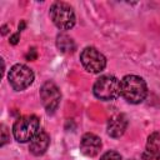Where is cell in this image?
Here are the masks:
<instances>
[{
	"mask_svg": "<svg viewBox=\"0 0 160 160\" xmlns=\"http://www.w3.org/2000/svg\"><path fill=\"white\" fill-rule=\"evenodd\" d=\"M126 128H128V118L124 114H116L109 119L106 130L111 138L116 139L124 135Z\"/></svg>",
	"mask_w": 160,
	"mask_h": 160,
	"instance_id": "10",
	"label": "cell"
},
{
	"mask_svg": "<svg viewBox=\"0 0 160 160\" xmlns=\"http://www.w3.org/2000/svg\"><path fill=\"white\" fill-rule=\"evenodd\" d=\"M40 100L48 114H54L60 105L61 92L52 81H45L40 88Z\"/></svg>",
	"mask_w": 160,
	"mask_h": 160,
	"instance_id": "7",
	"label": "cell"
},
{
	"mask_svg": "<svg viewBox=\"0 0 160 160\" xmlns=\"http://www.w3.org/2000/svg\"><path fill=\"white\" fill-rule=\"evenodd\" d=\"M24 29H25V21H24V20H21V22L19 24V32H20V31H22Z\"/></svg>",
	"mask_w": 160,
	"mask_h": 160,
	"instance_id": "17",
	"label": "cell"
},
{
	"mask_svg": "<svg viewBox=\"0 0 160 160\" xmlns=\"http://www.w3.org/2000/svg\"><path fill=\"white\" fill-rule=\"evenodd\" d=\"M49 14L54 25L60 30H70L75 25V12L68 2L55 1L50 6Z\"/></svg>",
	"mask_w": 160,
	"mask_h": 160,
	"instance_id": "4",
	"label": "cell"
},
{
	"mask_svg": "<svg viewBox=\"0 0 160 160\" xmlns=\"http://www.w3.org/2000/svg\"><path fill=\"white\" fill-rule=\"evenodd\" d=\"M40 120L36 115L20 116L12 125V135L18 142H28L40 131Z\"/></svg>",
	"mask_w": 160,
	"mask_h": 160,
	"instance_id": "3",
	"label": "cell"
},
{
	"mask_svg": "<svg viewBox=\"0 0 160 160\" xmlns=\"http://www.w3.org/2000/svg\"><path fill=\"white\" fill-rule=\"evenodd\" d=\"M19 40H20V32L18 31V32H15V34H12V35L10 36L9 42H10L11 45H16V44L19 42Z\"/></svg>",
	"mask_w": 160,
	"mask_h": 160,
	"instance_id": "15",
	"label": "cell"
},
{
	"mask_svg": "<svg viewBox=\"0 0 160 160\" xmlns=\"http://www.w3.org/2000/svg\"><path fill=\"white\" fill-rule=\"evenodd\" d=\"M148 95V86L141 76L130 74L121 79V96L130 104H140Z\"/></svg>",
	"mask_w": 160,
	"mask_h": 160,
	"instance_id": "1",
	"label": "cell"
},
{
	"mask_svg": "<svg viewBox=\"0 0 160 160\" xmlns=\"http://www.w3.org/2000/svg\"><path fill=\"white\" fill-rule=\"evenodd\" d=\"M160 155V134L159 132H152L148 138L146 142V149L144 151V159L150 160V159H156Z\"/></svg>",
	"mask_w": 160,
	"mask_h": 160,
	"instance_id": "11",
	"label": "cell"
},
{
	"mask_svg": "<svg viewBox=\"0 0 160 160\" xmlns=\"http://www.w3.org/2000/svg\"><path fill=\"white\" fill-rule=\"evenodd\" d=\"M56 48L62 54H72L75 51V42L68 34L61 32L56 36Z\"/></svg>",
	"mask_w": 160,
	"mask_h": 160,
	"instance_id": "12",
	"label": "cell"
},
{
	"mask_svg": "<svg viewBox=\"0 0 160 160\" xmlns=\"http://www.w3.org/2000/svg\"><path fill=\"white\" fill-rule=\"evenodd\" d=\"M38 58V52H36V50L32 48V49H30L29 50V52L26 54V59L28 60H35Z\"/></svg>",
	"mask_w": 160,
	"mask_h": 160,
	"instance_id": "16",
	"label": "cell"
},
{
	"mask_svg": "<svg viewBox=\"0 0 160 160\" xmlns=\"http://www.w3.org/2000/svg\"><path fill=\"white\" fill-rule=\"evenodd\" d=\"M101 146H102L101 139L92 132L84 134L80 140V150L85 156H89V158L96 156L100 152Z\"/></svg>",
	"mask_w": 160,
	"mask_h": 160,
	"instance_id": "8",
	"label": "cell"
},
{
	"mask_svg": "<svg viewBox=\"0 0 160 160\" xmlns=\"http://www.w3.org/2000/svg\"><path fill=\"white\" fill-rule=\"evenodd\" d=\"M1 146H4L5 144H6V141L9 140V136H8V129H6V126L5 125H1Z\"/></svg>",
	"mask_w": 160,
	"mask_h": 160,
	"instance_id": "14",
	"label": "cell"
},
{
	"mask_svg": "<svg viewBox=\"0 0 160 160\" xmlns=\"http://www.w3.org/2000/svg\"><path fill=\"white\" fill-rule=\"evenodd\" d=\"M92 92L99 100H115L121 95V80H119L114 75H101L96 79L92 86Z\"/></svg>",
	"mask_w": 160,
	"mask_h": 160,
	"instance_id": "2",
	"label": "cell"
},
{
	"mask_svg": "<svg viewBox=\"0 0 160 160\" xmlns=\"http://www.w3.org/2000/svg\"><path fill=\"white\" fill-rule=\"evenodd\" d=\"M80 62L88 72L99 74L106 66V58L94 46H86L80 52Z\"/></svg>",
	"mask_w": 160,
	"mask_h": 160,
	"instance_id": "6",
	"label": "cell"
},
{
	"mask_svg": "<svg viewBox=\"0 0 160 160\" xmlns=\"http://www.w3.org/2000/svg\"><path fill=\"white\" fill-rule=\"evenodd\" d=\"M6 32H8V25H2V28H1V34L5 35Z\"/></svg>",
	"mask_w": 160,
	"mask_h": 160,
	"instance_id": "18",
	"label": "cell"
},
{
	"mask_svg": "<svg viewBox=\"0 0 160 160\" xmlns=\"http://www.w3.org/2000/svg\"><path fill=\"white\" fill-rule=\"evenodd\" d=\"M100 160H122V156L115 150H109L101 155Z\"/></svg>",
	"mask_w": 160,
	"mask_h": 160,
	"instance_id": "13",
	"label": "cell"
},
{
	"mask_svg": "<svg viewBox=\"0 0 160 160\" xmlns=\"http://www.w3.org/2000/svg\"><path fill=\"white\" fill-rule=\"evenodd\" d=\"M8 80L10 86L15 91H21L32 84L34 72L29 66L24 64H15L14 66H11L8 74Z\"/></svg>",
	"mask_w": 160,
	"mask_h": 160,
	"instance_id": "5",
	"label": "cell"
},
{
	"mask_svg": "<svg viewBox=\"0 0 160 160\" xmlns=\"http://www.w3.org/2000/svg\"><path fill=\"white\" fill-rule=\"evenodd\" d=\"M50 145V136L46 131L40 130L30 141L29 144V150L32 155L35 156H40L42 154L46 152L48 148Z\"/></svg>",
	"mask_w": 160,
	"mask_h": 160,
	"instance_id": "9",
	"label": "cell"
}]
</instances>
